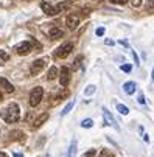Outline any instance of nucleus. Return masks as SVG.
<instances>
[{"instance_id":"1","label":"nucleus","mask_w":154,"mask_h":157,"mask_svg":"<svg viewBox=\"0 0 154 157\" xmlns=\"http://www.w3.org/2000/svg\"><path fill=\"white\" fill-rule=\"evenodd\" d=\"M0 117H2L6 123H16L20 118V109L16 103H10L5 109L0 110Z\"/></svg>"},{"instance_id":"2","label":"nucleus","mask_w":154,"mask_h":157,"mask_svg":"<svg viewBox=\"0 0 154 157\" xmlns=\"http://www.w3.org/2000/svg\"><path fill=\"white\" fill-rule=\"evenodd\" d=\"M42 97H44V89L42 87H34L31 90V94H30V106L31 107L39 106V103L42 101Z\"/></svg>"},{"instance_id":"3","label":"nucleus","mask_w":154,"mask_h":157,"mask_svg":"<svg viewBox=\"0 0 154 157\" xmlns=\"http://www.w3.org/2000/svg\"><path fill=\"white\" fill-rule=\"evenodd\" d=\"M72 50H73V44L72 42H65V44H62V45L55 52V56L56 58H67L70 53H72Z\"/></svg>"},{"instance_id":"4","label":"nucleus","mask_w":154,"mask_h":157,"mask_svg":"<svg viewBox=\"0 0 154 157\" xmlns=\"http://www.w3.org/2000/svg\"><path fill=\"white\" fill-rule=\"evenodd\" d=\"M45 59H36V61H33V64H31V67H30V75L31 76H36V75H39L42 70H44V67H45Z\"/></svg>"},{"instance_id":"5","label":"nucleus","mask_w":154,"mask_h":157,"mask_svg":"<svg viewBox=\"0 0 154 157\" xmlns=\"http://www.w3.org/2000/svg\"><path fill=\"white\" fill-rule=\"evenodd\" d=\"M16 53L17 55H20V56H25V55H28L30 52H31V42H28V40H25V42H20L19 45H16Z\"/></svg>"},{"instance_id":"6","label":"nucleus","mask_w":154,"mask_h":157,"mask_svg":"<svg viewBox=\"0 0 154 157\" xmlns=\"http://www.w3.org/2000/svg\"><path fill=\"white\" fill-rule=\"evenodd\" d=\"M65 24H67V27H69L70 30H75V28L79 25V14H75V13L69 14L67 19H65Z\"/></svg>"},{"instance_id":"7","label":"nucleus","mask_w":154,"mask_h":157,"mask_svg":"<svg viewBox=\"0 0 154 157\" xmlns=\"http://www.w3.org/2000/svg\"><path fill=\"white\" fill-rule=\"evenodd\" d=\"M59 82L62 87H65L69 82H70V70L67 67H62L61 69V73H59Z\"/></svg>"},{"instance_id":"8","label":"nucleus","mask_w":154,"mask_h":157,"mask_svg":"<svg viewBox=\"0 0 154 157\" xmlns=\"http://www.w3.org/2000/svg\"><path fill=\"white\" fill-rule=\"evenodd\" d=\"M103 117H104V124H109V126H112V128H115V129L118 131V124H117V121L114 120L112 114H111V112H109L107 109H103Z\"/></svg>"},{"instance_id":"9","label":"nucleus","mask_w":154,"mask_h":157,"mask_svg":"<svg viewBox=\"0 0 154 157\" xmlns=\"http://www.w3.org/2000/svg\"><path fill=\"white\" fill-rule=\"evenodd\" d=\"M40 8H42V11L45 13L47 16H56V14H59L58 8L53 6V5H50L48 2H42V3H40Z\"/></svg>"},{"instance_id":"10","label":"nucleus","mask_w":154,"mask_h":157,"mask_svg":"<svg viewBox=\"0 0 154 157\" xmlns=\"http://www.w3.org/2000/svg\"><path fill=\"white\" fill-rule=\"evenodd\" d=\"M123 90H125L126 95H133V94L137 90V84H136L134 81H128V82L123 84Z\"/></svg>"},{"instance_id":"11","label":"nucleus","mask_w":154,"mask_h":157,"mask_svg":"<svg viewBox=\"0 0 154 157\" xmlns=\"http://www.w3.org/2000/svg\"><path fill=\"white\" fill-rule=\"evenodd\" d=\"M48 36H50L52 39H59V37L64 36V31H62L61 28H58V27H52V28L48 30Z\"/></svg>"},{"instance_id":"12","label":"nucleus","mask_w":154,"mask_h":157,"mask_svg":"<svg viewBox=\"0 0 154 157\" xmlns=\"http://www.w3.org/2000/svg\"><path fill=\"white\" fill-rule=\"evenodd\" d=\"M48 120V114H42V115H39L34 121H33V128L36 129V128H39V126H42L44 123H45Z\"/></svg>"},{"instance_id":"13","label":"nucleus","mask_w":154,"mask_h":157,"mask_svg":"<svg viewBox=\"0 0 154 157\" xmlns=\"http://www.w3.org/2000/svg\"><path fill=\"white\" fill-rule=\"evenodd\" d=\"M0 86H2L6 92H10V94H13L14 92V86L8 81V79H5V78H0Z\"/></svg>"},{"instance_id":"14","label":"nucleus","mask_w":154,"mask_h":157,"mask_svg":"<svg viewBox=\"0 0 154 157\" xmlns=\"http://www.w3.org/2000/svg\"><path fill=\"white\" fill-rule=\"evenodd\" d=\"M75 154H76V139L72 140V143L69 146V151H67V155L69 157H75Z\"/></svg>"},{"instance_id":"15","label":"nucleus","mask_w":154,"mask_h":157,"mask_svg":"<svg viewBox=\"0 0 154 157\" xmlns=\"http://www.w3.org/2000/svg\"><path fill=\"white\" fill-rule=\"evenodd\" d=\"M73 106H75V100H70V101H69V104H67V106H65V107L62 109V112H61V115H67L69 112L72 110V107H73Z\"/></svg>"},{"instance_id":"16","label":"nucleus","mask_w":154,"mask_h":157,"mask_svg":"<svg viewBox=\"0 0 154 157\" xmlns=\"http://www.w3.org/2000/svg\"><path fill=\"white\" fill-rule=\"evenodd\" d=\"M95 90H97V87H95L94 84H90V86H87V87H86V90H84V95L90 97V95H94V94H95Z\"/></svg>"},{"instance_id":"17","label":"nucleus","mask_w":154,"mask_h":157,"mask_svg":"<svg viewBox=\"0 0 154 157\" xmlns=\"http://www.w3.org/2000/svg\"><path fill=\"white\" fill-rule=\"evenodd\" d=\"M58 76V69H56V67H52V69L48 70V75H47V79H55Z\"/></svg>"},{"instance_id":"18","label":"nucleus","mask_w":154,"mask_h":157,"mask_svg":"<svg viewBox=\"0 0 154 157\" xmlns=\"http://www.w3.org/2000/svg\"><path fill=\"white\" fill-rule=\"evenodd\" d=\"M117 110L120 112L121 115H128V114H129V109H128V107H126L125 104H120V103L117 104Z\"/></svg>"},{"instance_id":"19","label":"nucleus","mask_w":154,"mask_h":157,"mask_svg":"<svg viewBox=\"0 0 154 157\" xmlns=\"http://www.w3.org/2000/svg\"><path fill=\"white\" fill-rule=\"evenodd\" d=\"M8 59H10V55H8L5 50H0V65H2V64H5Z\"/></svg>"},{"instance_id":"20","label":"nucleus","mask_w":154,"mask_h":157,"mask_svg":"<svg viewBox=\"0 0 154 157\" xmlns=\"http://www.w3.org/2000/svg\"><path fill=\"white\" fill-rule=\"evenodd\" d=\"M81 126H83V128H86V129H89V128H92V126H94V120L86 118V120H83V121H81Z\"/></svg>"},{"instance_id":"21","label":"nucleus","mask_w":154,"mask_h":157,"mask_svg":"<svg viewBox=\"0 0 154 157\" xmlns=\"http://www.w3.org/2000/svg\"><path fill=\"white\" fill-rule=\"evenodd\" d=\"M120 69H121L125 73H129L131 70H133V65H131V64H123V65L120 67Z\"/></svg>"},{"instance_id":"22","label":"nucleus","mask_w":154,"mask_h":157,"mask_svg":"<svg viewBox=\"0 0 154 157\" xmlns=\"http://www.w3.org/2000/svg\"><path fill=\"white\" fill-rule=\"evenodd\" d=\"M100 157H114V154L109 151V149H103V151L100 152Z\"/></svg>"},{"instance_id":"23","label":"nucleus","mask_w":154,"mask_h":157,"mask_svg":"<svg viewBox=\"0 0 154 157\" xmlns=\"http://www.w3.org/2000/svg\"><path fill=\"white\" fill-rule=\"evenodd\" d=\"M137 101H139V104L145 106V103H146V101H145V97H143V94H142V92L139 94V97H137Z\"/></svg>"},{"instance_id":"24","label":"nucleus","mask_w":154,"mask_h":157,"mask_svg":"<svg viewBox=\"0 0 154 157\" xmlns=\"http://www.w3.org/2000/svg\"><path fill=\"white\" fill-rule=\"evenodd\" d=\"M131 3H133V6L139 8V6L142 5V0H131Z\"/></svg>"},{"instance_id":"25","label":"nucleus","mask_w":154,"mask_h":157,"mask_svg":"<svg viewBox=\"0 0 154 157\" xmlns=\"http://www.w3.org/2000/svg\"><path fill=\"white\" fill-rule=\"evenodd\" d=\"M111 2H112V3H117V5H125L128 0H111Z\"/></svg>"},{"instance_id":"26","label":"nucleus","mask_w":154,"mask_h":157,"mask_svg":"<svg viewBox=\"0 0 154 157\" xmlns=\"http://www.w3.org/2000/svg\"><path fill=\"white\" fill-rule=\"evenodd\" d=\"M95 33H97V36H103V34H104V28H103V27H100V28H97V31H95Z\"/></svg>"},{"instance_id":"27","label":"nucleus","mask_w":154,"mask_h":157,"mask_svg":"<svg viewBox=\"0 0 154 157\" xmlns=\"http://www.w3.org/2000/svg\"><path fill=\"white\" fill-rule=\"evenodd\" d=\"M92 155H95V149H90V151H87L84 154V157H92Z\"/></svg>"},{"instance_id":"28","label":"nucleus","mask_w":154,"mask_h":157,"mask_svg":"<svg viewBox=\"0 0 154 157\" xmlns=\"http://www.w3.org/2000/svg\"><path fill=\"white\" fill-rule=\"evenodd\" d=\"M131 53H133V58H134V62H136V64L139 65V64H140V61H139V58H137V55H136V52L133 50V52H131Z\"/></svg>"},{"instance_id":"29","label":"nucleus","mask_w":154,"mask_h":157,"mask_svg":"<svg viewBox=\"0 0 154 157\" xmlns=\"http://www.w3.org/2000/svg\"><path fill=\"white\" fill-rule=\"evenodd\" d=\"M152 8H154V0H148V10L152 11Z\"/></svg>"},{"instance_id":"30","label":"nucleus","mask_w":154,"mask_h":157,"mask_svg":"<svg viewBox=\"0 0 154 157\" xmlns=\"http://www.w3.org/2000/svg\"><path fill=\"white\" fill-rule=\"evenodd\" d=\"M106 45H114V40H111V39H106Z\"/></svg>"},{"instance_id":"31","label":"nucleus","mask_w":154,"mask_h":157,"mask_svg":"<svg viewBox=\"0 0 154 157\" xmlns=\"http://www.w3.org/2000/svg\"><path fill=\"white\" fill-rule=\"evenodd\" d=\"M120 44H121V45H125V47H129V44L126 40H120Z\"/></svg>"},{"instance_id":"32","label":"nucleus","mask_w":154,"mask_h":157,"mask_svg":"<svg viewBox=\"0 0 154 157\" xmlns=\"http://www.w3.org/2000/svg\"><path fill=\"white\" fill-rule=\"evenodd\" d=\"M143 140L148 143V142H149V136H146V134H145V136H143Z\"/></svg>"},{"instance_id":"33","label":"nucleus","mask_w":154,"mask_h":157,"mask_svg":"<svg viewBox=\"0 0 154 157\" xmlns=\"http://www.w3.org/2000/svg\"><path fill=\"white\" fill-rule=\"evenodd\" d=\"M14 157H24V154H20V152H14Z\"/></svg>"},{"instance_id":"34","label":"nucleus","mask_w":154,"mask_h":157,"mask_svg":"<svg viewBox=\"0 0 154 157\" xmlns=\"http://www.w3.org/2000/svg\"><path fill=\"white\" fill-rule=\"evenodd\" d=\"M0 157H8V154H5V152H0Z\"/></svg>"},{"instance_id":"35","label":"nucleus","mask_w":154,"mask_h":157,"mask_svg":"<svg viewBox=\"0 0 154 157\" xmlns=\"http://www.w3.org/2000/svg\"><path fill=\"white\" fill-rule=\"evenodd\" d=\"M151 79L154 81V69H152V72H151Z\"/></svg>"},{"instance_id":"36","label":"nucleus","mask_w":154,"mask_h":157,"mask_svg":"<svg viewBox=\"0 0 154 157\" xmlns=\"http://www.w3.org/2000/svg\"><path fill=\"white\" fill-rule=\"evenodd\" d=\"M0 101H2V94H0Z\"/></svg>"},{"instance_id":"37","label":"nucleus","mask_w":154,"mask_h":157,"mask_svg":"<svg viewBox=\"0 0 154 157\" xmlns=\"http://www.w3.org/2000/svg\"><path fill=\"white\" fill-rule=\"evenodd\" d=\"M44 157H48V154H45V155H44Z\"/></svg>"}]
</instances>
